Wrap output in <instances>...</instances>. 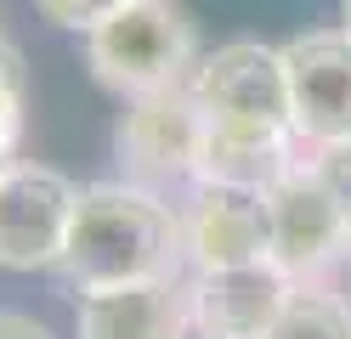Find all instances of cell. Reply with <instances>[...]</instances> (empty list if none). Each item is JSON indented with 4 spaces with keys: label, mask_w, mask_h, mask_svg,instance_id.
Here are the masks:
<instances>
[{
    "label": "cell",
    "mask_w": 351,
    "mask_h": 339,
    "mask_svg": "<svg viewBox=\"0 0 351 339\" xmlns=\"http://www.w3.org/2000/svg\"><path fill=\"white\" fill-rule=\"evenodd\" d=\"M289 277L272 260L255 266H215L199 271V283L187 288L193 300V328L204 339H267L283 300H289Z\"/></svg>",
    "instance_id": "9c48e42d"
},
{
    "label": "cell",
    "mask_w": 351,
    "mask_h": 339,
    "mask_svg": "<svg viewBox=\"0 0 351 339\" xmlns=\"http://www.w3.org/2000/svg\"><path fill=\"white\" fill-rule=\"evenodd\" d=\"M346 34H351V0H346Z\"/></svg>",
    "instance_id": "e0dca14e"
},
{
    "label": "cell",
    "mask_w": 351,
    "mask_h": 339,
    "mask_svg": "<svg viewBox=\"0 0 351 339\" xmlns=\"http://www.w3.org/2000/svg\"><path fill=\"white\" fill-rule=\"evenodd\" d=\"M182 232H187V249H193V260H199V271L255 266V260H267V249H272L267 192L232 187V181H199Z\"/></svg>",
    "instance_id": "ba28073f"
},
{
    "label": "cell",
    "mask_w": 351,
    "mask_h": 339,
    "mask_svg": "<svg viewBox=\"0 0 351 339\" xmlns=\"http://www.w3.org/2000/svg\"><path fill=\"white\" fill-rule=\"evenodd\" d=\"M210 147V119L199 108L193 85H165L153 97H130V113L119 119V164L130 187H176V181H199Z\"/></svg>",
    "instance_id": "277c9868"
},
{
    "label": "cell",
    "mask_w": 351,
    "mask_h": 339,
    "mask_svg": "<svg viewBox=\"0 0 351 339\" xmlns=\"http://www.w3.org/2000/svg\"><path fill=\"white\" fill-rule=\"evenodd\" d=\"M119 6H130V0H34V12L57 23V29H80V34H91L102 17H114Z\"/></svg>",
    "instance_id": "7c38bea8"
},
{
    "label": "cell",
    "mask_w": 351,
    "mask_h": 339,
    "mask_svg": "<svg viewBox=\"0 0 351 339\" xmlns=\"http://www.w3.org/2000/svg\"><path fill=\"white\" fill-rule=\"evenodd\" d=\"M0 79H6V85H23V74H17V51L6 45V34H0Z\"/></svg>",
    "instance_id": "2e32d148"
},
{
    "label": "cell",
    "mask_w": 351,
    "mask_h": 339,
    "mask_svg": "<svg viewBox=\"0 0 351 339\" xmlns=\"http://www.w3.org/2000/svg\"><path fill=\"white\" fill-rule=\"evenodd\" d=\"M0 339H51L34 316H17V311H0Z\"/></svg>",
    "instance_id": "9a60e30c"
},
{
    "label": "cell",
    "mask_w": 351,
    "mask_h": 339,
    "mask_svg": "<svg viewBox=\"0 0 351 339\" xmlns=\"http://www.w3.org/2000/svg\"><path fill=\"white\" fill-rule=\"evenodd\" d=\"M187 249V232L176 210L147 187H85L69 226L62 271L80 294L119 288V283H159L176 277V260Z\"/></svg>",
    "instance_id": "7a4b0ae2"
},
{
    "label": "cell",
    "mask_w": 351,
    "mask_h": 339,
    "mask_svg": "<svg viewBox=\"0 0 351 339\" xmlns=\"http://www.w3.org/2000/svg\"><path fill=\"white\" fill-rule=\"evenodd\" d=\"M80 210V187L46 164L0 170V266L34 271L57 266L69 249V226Z\"/></svg>",
    "instance_id": "5b68a950"
},
{
    "label": "cell",
    "mask_w": 351,
    "mask_h": 339,
    "mask_svg": "<svg viewBox=\"0 0 351 339\" xmlns=\"http://www.w3.org/2000/svg\"><path fill=\"white\" fill-rule=\"evenodd\" d=\"M199 108L210 119V147L199 181H232V187L267 192L295 164V108H289V68L283 51L255 40H232L210 51L193 74Z\"/></svg>",
    "instance_id": "6da1fadb"
},
{
    "label": "cell",
    "mask_w": 351,
    "mask_h": 339,
    "mask_svg": "<svg viewBox=\"0 0 351 339\" xmlns=\"http://www.w3.org/2000/svg\"><path fill=\"white\" fill-rule=\"evenodd\" d=\"M300 142H351V34H300L283 45Z\"/></svg>",
    "instance_id": "52a82bcc"
},
{
    "label": "cell",
    "mask_w": 351,
    "mask_h": 339,
    "mask_svg": "<svg viewBox=\"0 0 351 339\" xmlns=\"http://www.w3.org/2000/svg\"><path fill=\"white\" fill-rule=\"evenodd\" d=\"M267 221H272V249L267 260L283 277H312L328 260L351 249L340 203L328 192V181L317 175V164H289L272 187H267Z\"/></svg>",
    "instance_id": "8992f818"
},
{
    "label": "cell",
    "mask_w": 351,
    "mask_h": 339,
    "mask_svg": "<svg viewBox=\"0 0 351 339\" xmlns=\"http://www.w3.org/2000/svg\"><path fill=\"white\" fill-rule=\"evenodd\" d=\"M267 339H351V305L323 288H289Z\"/></svg>",
    "instance_id": "8fae6325"
},
{
    "label": "cell",
    "mask_w": 351,
    "mask_h": 339,
    "mask_svg": "<svg viewBox=\"0 0 351 339\" xmlns=\"http://www.w3.org/2000/svg\"><path fill=\"white\" fill-rule=\"evenodd\" d=\"M80 339H187L193 328V300L176 277L159 283H119V288H91L80 294Z\"/></svg>",
    "instance_id": "30bf717a"
},
{
    "label": "cell",
    "mask_w": 351,
    "mask_h": 339,
    "mask_svg": "<svg viewBox=\"0 0 351 339\" xmlns=\"http://www.w3.org/2000/svg\"><path fill=\"white\" fill-rule=\"evenodd\" d=\"M312 164L328 181V192L340 203V221H346V238H351V142H328L323 158H312Z\"/></svg>",
    "instance_id": "4fadbf2b"
},
{
    "label": "cell",
    "mask_w": 351,
    "mask_h": 339,
    "mask_svg": "<svg viewBox=\"0 0 351 339\" xmlns=\"http://www.w3.org/2000/svg\"><path fill=\"white\" fill-rule=\"evenodd\" d=\"M193 51H199V34L176 0H130L85 34L91 74L119 97H153L165 85H182Z\"/></svg>",
    "instance_id": "3957f363"
},
{
    "label": "cell",
    "mask_w": 351,
    "mask_h": 339,
    "mask_svg": "<svg viewBox=\"0 0 351 339\" xmlns=\"http://www.w3.org/2000/svg\"><path fill=\"white\" fill-rule=\"evenodd\" d=\"M17 130H23V85H6V79H0V170L12 164Z\"/></svg>",
    "instance_id": "5bb4252c"
}]
</instances>
